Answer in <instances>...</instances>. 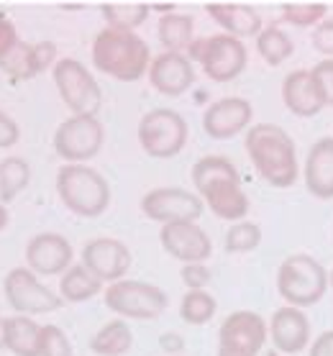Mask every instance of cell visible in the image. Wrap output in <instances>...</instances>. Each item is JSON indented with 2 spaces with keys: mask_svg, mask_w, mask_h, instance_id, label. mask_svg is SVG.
Listing matches in <instances>:
<instances>
[{
  "mask_svg": "<svg viewBox=\"0 0 333 356\" xmlns=\"http://www.w3.org/2000/svg\"><path fill=\"white\" fill-rule=\"evenodd\" d=\"M193 187L203 205H208L218 218L231 223L244 220L252 208L236 164L220 154L200 156L193 164Z\"/></svg>",
  "mask_w": 333,
  "mask_h": 356,
  "instance_id": "cell-1",
  "label": "cell"
},
{
  "mask_svg": "<svg viewBox=\"0 0 333 356\" xmlns=\"http://www.w3.org/2000/svg\"><path fill=\"white\" fill-rule=\"evenodd\" d=\"M29 179H31L29 162L21 156H6L0 162V202L8 205L10 200H16L29 187Z\"/></svg>",
  "mask_w": 333,
  "mask_h": 356,
  "instance_id": "cell-29",
  "label": "cell"
},
{
  "mask_svg": "<svg viewBox=\"0 0 333 356\" xmlns=\"http://www.w3.org/2000/svg\"><path fill=\"white\" fill-rule=\"evenodd\" d=\"M72 243L67 241L62 234L47 231V234H36L31 241L26 243V267L33 275H65L72 267Z\"/></svg>",
  "mask_w": 333,
  "mask_h": 356,
  "instance_id": "cell-16",
  "label": "cell"
},
{
  "mask_svg": "<svg viewBox=\"0 0 333 356\" xmlns=\"http://www.w3.org/2000/svg\"><path fill=\"white\" fill-rule=\"evenodd\" d=\"M57 195L80 218H98L111 205V185L88 164H65L57 172Z\"/></svg>",
  "mask_w": 333,
  "mask_h": 356,
  "instance_id": "cell-4",
  "label": "cell"
},
{
  "mask_svg": "<svg viewBox=\"0 0 333 356\" xmlns=\"http://www.w3.org/2000/svg\"><path fill=\"white\" fill-rule=\"evenodd\" d=\"M21 44V39H18V31L16 26L10 24L6 16H0V62L8 57L10 51Z\"/></svg>",
  "mask_w": 333,
  "mask_h": 356,
  "instance_id": "cell-38",
  "label": "cell"
},
{
  "mask_svg": "<svg viewBox=\"0 0 333 356\" xmlns=\"http://www.w3.org/2000/svg\"><path fill=\"white\" fill-rule=\"evenodd\" d=\"M257 51H259V57L272 67H279L282 62L295 54V44L293 39L287 36L282 26L277 24H269L261 29V33L257 36Z\"/></svg>",
  "mask_w": 333,
  "mask_h": 356,
  "instance_id": "cell-28",
  "label": "cell"
},
{
  "mask_svg": "<svg viewBox=\"0 0 333 356\" xmlns=\"http://www.w3.org/2000/svg\"><path fill=\"white\" fill-rule=\"evenodd\" d=\"M282 103L290 113L300 118H313L325 108L320 88L310 70H293L282 80Z\"/></svg>",
  "mask_w": 333,
  "mask_h": 356,
  "instance_id": "cell-21",
  "label": "cell"
},
{
  "mask_svg": "<svg viewBox=\"0 0 333 356\" xmlns=\"http://www.w3.org/2000/svg\"><path fill=\"white\" fill-rule=\"evenodd\" d=\"M302 177L308 193L318 200H331L333 197V136L318 138L310 146L302 167Z\"/></svg>",
  "mask_w": 333,
  "mask_h": 356,
  "instance_id": "cell-22",
  "label": "cell"
},
{
  "mask_svg": "<svg viewBox=\"0 0 333 356\" xmlns=\"http://www.w3.org/2000/svg\"><path fill=\"white\" fill-rule=\"evenodd\" d=\"M82 267L92 272L103 284H113L118 280L126 277V272L131 269V251L129 246L118 238H111V236H100V238H92L82 246Z\"/></svg>",
  "mask_w": 333,
  "mask_h": 356,
  "instance_id": "cell-14",
  "label": "cell"
},
{
  "mask_svg": "<svg viewBox=\"0 0 333 356\" xmlns=\"http://www.w3.org/2000/svg\"><path fill=\"white\" fill-rule=\"evenodd\" d=\"M264 356H284V354H279V351H267Z\"/></svg>",
  "mask_w": 333,
  "mask_h": 356,
  "instance_id": "cell-44",
  "label": "cell"
},
{
  "mask_svg": "<svg viewBox=\"0 0 333 356\" xmlns=\"http://www.w3.org/2000/svg\"><path fill=\"white\" fill-rule=\"evenodd\" d=\"M18 138H21V129H18V123L13 121L8 113H3V111H0V149L13 146Z\"/></svg>",
  "mask_w": 333,
  "mask_h": 356,
  "instance_id": "cell-39",
  "label": "cell"
},
{
  "mask_svg": "<svg viewBox=\"0 0 333 356\" xmlns=\"http://www.w3.org/2000/svg\"><path fill=\"white\" fill-rule=\"evenodd\" d=\"M51 77H54L59 97L72 111V115H98L100 106H103V92L80 59H59L51 70Z\"/></svg>",
  "mask_w": 333,
  "mask_h": 356,
  "instance_id": "cell-8",
  "label": "cell"
},
{
  "mask_svg": "<svg viewBox=\"0 0 333 356\" xmlns=\"http://www.w3.org/2000/svg\"><path fill=\"white\" fill-rule=\"evenodd\" d=\"M133 346V331L123 318L108 321L90 339V351L98 356H123Z\"/></svg>",
  "mask_w": 333,
  "mask_h": 356,
  "instance_id": "cell-25",
  "label": "cell"
},
{
  "mask_svg": "<svg viewBox=\"0 0 333 356\" xmlns=\"http://www.w3.org/2000/svg\"><path fill=\"white\" fill-rule=\"evenodd\" d=\"M308 356H333V331H323L308 346Z\"/></svg>",
  "mask_w": 333,
  "mask_h": 356,
  "instance_id": "cell-40",
  "label": "cell"
},
{
  "mask_svg": "<svg viewBox=\"0 0 333 356\" xmlns=\"http://www.w3.org/2000/svg\"><path fill=\"white\" fill-rule=\"evenodd\" d=\"M269 339L275 351L284 356H295L310 346V321L305 310L284 305L272 313L269 321Z\"/></svg>",
  "mask_w": 333,
  "mask_h": 356,
  "instance_id": "cell-19",
  "label": "cell"
},
{
  "mask_svg": "<svg viewBox=\"0 0 333 356\" xmlns=\"http://www.w3.org/2000/svg\"><path fill=\"white\" fill-rule=\"evenodd\" d=\"M111 29H123V31H136L152 13L149 6H106L100 10Z\"/></svg>",
  "mask_w": 333,
  "mask_h": 356,
  "instance_id": "cell-32",
  "label": "cell"
},
{
  "mask_svg": "<svg viewBox=\"0 0 333 356\" xmlns=\"http://www.w3.org/2000/svg\"><path fill=\"white\" fill-rule=\"evenodd\" d=\"M205 205L195 193L182 187H154L141 197V213L156 223H179V220H197Z\"/></svg>",
  "mask_w": 333,
  "mask_h": 356,
  "instance_id": "cell-13",
  "label": "cell"
},
{
  "mask_svg": "<svg viewBox=\"0 0 333 356\" xmlns=\"http://www.w3.org/2000/svg\"><path fill=\"white\" fill-rule=\"evenodd\" d=\"M106 290V284L98 277L88 272L82 264H72L65 275L59 277V298L65 302H85Z\"/></svg>",
  "mask_w": 333,
  "mask_h": 356,
  "instance_id": "cell-26",
  "label": "cell"
},
{
  "mask_svg": "<svg viewBox=\"0 0 333 356\" xmlns=\"http://www.w3.org/2000/svg\"><path fill=\"white\" fill-rule=\"evenodd\" d=\"M103 302L118 318L129 321H154L167 310L170 298L162 287L141 280H118L103 290Z\"/></svg>",
  "mask_w": 333,
  "mask_h": 356,
  "instance_id": "cell-7",
  "label": "cell"
},
{
  "mask_svg": "<svg viewBox=\"0 0 333 356\" xmlns=\"http://www.w3.org/2000/svg\"><path fill=\"white\" fill-rule=\"evenodd\" d=\"M162 249L182 264H205L213 254L211 236L197 226V220H179V223H164L159 231Z\"/></svg>",
  "mask_w": 333,
  "mask_h": 356,
  "instance_id": "cell-15",
  "label": "cell"
},
{
  "mask_svg": "<svg viewBox=\"0 0 333 356\" xmlns=\"http://www.w3.org/2000/svg\"><path fill=\"white\" fill-rule=\"evenodd\" d=\"M6 226H8V208L0 202V231H3Z\"/></svg>",
  "mask_w": 333,
  "mask_h": 356,
  "instance_id": "cell-42",
  "label": "cell"
},
{
  "mask_svg": "<svg viewBox=\"0 0 333 356\" xmlns=\"http://www.w3.org/2000/svg\"><path fill=\"white\" fill-rule=\"evenodd\" d=\"M179 280L185 282L187 290H205L213 282V275L205 264H182Z\"/></svg>",
  "mask_w": 333,
  "mask_h": 356,
  "instance_id": "cell-35",
  "label": "cell"
},
{
  "mask_svg": "<svg viewBox=\"0 0 333 356\" xmlns=\"http://www.w3.org/2000/svg\"><path fill=\"white\" fill-rule=\"evenodd\" d=\"M138 144L154 159L177 156L187 144V121L172 108H154L138 121Z\"/></svg>",
  "mask_w": 333,
  "mask_h": 356,
  "instance_id": "cell-9",
  "label": "cell"
},
{
  "mask_svg": "<svg viewBox=\"0 0 333 356\" xmlns=\"http://www.w3.org/2000/svg\"><path fill=\"white\" fill-rule=\"evenodd\" d=\"M218 302L208 290H187L179 302V318L190 325H205L216 316Z\"/></svg>",
  "mask_w": 333,
  "mask_h": 356,
  "instance_id": "cell-30",
  "label": "cell"
},
{
  "mask_svg": "<svg viewBox=\"0 0 333 356\" xmlns=\"http://www.w3.org/2000/svg\"><path fill=\"white\" fill-rule=\"evenodd\" d=\"M313 77H316L320 95H323L325 106L333 108V59H320L318 65H313Z\"/></svg>",
  "mask_w": 333,
  "mask_h": 356,
  "instance_id": "cell-36",
  "label": "cell"
},
{
  "mask_svg": "<svg viewBox=\"0 0 333 356\" xmlns=\"http://www.w3.org/2000/svg\"><path fill=\"white\" fill-rule=\"evenodd\" d=\"M244 146L264 182H269L277 190H287L295 185V179L300 175L298 152H295L293 136L282 126H275V123L249 126Z\"/></svg>",
  "mask_w": 333,
  "mask_h": 356,
  "instance_id": "cell-2",
  "label": "cell"
},
{
  "mask_svg": "<svg viewBox=\"0 0 333 356\" xmlns=\"http://www.w3.org/2000/svg\"><path fill=\"white\" fill-rule=\"evenodd\" d=\"M0 323H3V316H0Z\"/></svg>",
  "mask_w": 333,
  "mask_h": 356,
  "instance_id": "cell-45",
  "label": "cell"
},
{
  "mask_svg": "<svg viewBox=\"0 0 333 356\" xmlns=\"http://www.w3.org/2000/svg\"><path fill=\"white\" fill-rule=\"evenodd\" d=\"M313 49L325 59H333V18H325L313 29Z\"/></svg>",
  "mask_w": 333,
  "mask_h": 356,
  "instance_id": "cell-37",
  "label": "cell"
},
{
  "mask_svg": "<svg viewBox=\"0 0 333 356\" xmlns=\"http://www.w3.org/2000/svg\"><path fill=\"white\" fill-rule=\"evenodd\" d=\"M269 339V323L254 310H236L218 328V356H259Z\"/></svg>",
  "mask_w": 333,
  "mask_h": 356,
  "instance_id": "cell-12",
  "label": "cell"
},
{
  "mask_svg": "<svg viewBox=\"0 0 333 356\" xmlns=\"http://www.w3.org/2000/svg\"><path fill=\"white\" fill-rule=\"evenodd\" d=\"M149 82L156 92L167 97L185 95L195 82V67L187 59V54L179 51H162L159 57L152 59L149 67Z\"/></svg>",
  "mask_w": 333,
  "mask_h": 356,
  "instance_id": "cell-18",
  "label": "cell"
},
{
  "mask_svg": "<svg viewBox=\"0 0 333 356\" xmlns=\"http://www.w3.org/2000/svg\"><path fill=\"white\" fill-rule=\"evenodd\" d=\"M57 44L54 41H36V44H18L8 57L0 62V70L8 72L13 80H31L36 74L54 70L57 65Z\"/></svg>",
  "mask_w": 333,
  "mask_h": 356,
  "instance_id": "cell-20",
  "label": "cell"
},
{
  "mask_svg": "<svg viewBox=\"0 0 333 356\" xmlns=\"http://www.w3.org/2000/svg\"><path fill=\"white\" fill-rule=\"evenodd\" d=\"M277 292L293 308H310L328 292V272L310 254H293L277 269Z\"/></svg>",
  "mask_w": 333,
  "mask_h": 356,
  "instance_id": "cell-5",
  "label": "cell"
},
{
  "mask_svg": "<svg viewBox=\"0 0 333 356\" xmlns=\"http://www.w3.org/2000/svg\"><path fill=\"white\" fill-rule=\"evenodd\" d=\"M159 346H162L164 351H170V354L177 356V351L185 348V341H182V336H177V333H164L162 339H159Z\"/></svg>",
  "mask_w": 333,
  "mask_h": 356,
  "instance_id": "cell-41",
  "label": "cell"
},
{
  "mask_svg": "<svg viewBox=\"0 0 333 356\" xmlns=\"http://www.w3.org/2000/svg\"><path fill=\"white\" fill-rule=\"evenodd\" d=\"M226 251L228 254H249V251L259 249L261 243V228L252 220H238L226 231Z\"/></svg>",
  "mask_w": 333,
  "mask_h": 356,
  "instance_id": "cell-31",
  "label": "cell"
},
{
  "mask_svg": "<svg viewBox=\"0 0 333 356\" xmlns=\"http://www.w3.org/2000/svg\"><path fill=\"white\" fill-rule=\"evenodd\" d=\"M41 328L29 316H8L0 323V343L16 356H41Z\"/></svg>",
  "mask_w": 333,
  "mask_h": 356,
  "instance_id": "cell-23",
  "label": "cell"
},
{
  "mask_svg": "<svg viewBox=\"0 0 333 356\" xmlns=\"http://www.w3.org/2000/svg\"><path fill=\"white\" fill-rule=\"evenodd\" d=\"M156 36L162 41L167 51H179V54H185L190 44L195 41V21L185 13H177V10H172V13H164L159 18V26H156Z\"/></svg>",
  "mask_w": 333,
  "mask_h": 356,
  "instance_id": "cell-27",
  "label": "cell"
},
{
  "mask_svg": "<svg viewBox=\"0 0 333 356\" xmlns=\"http://www.w3.org/2000/svg\"><path fill=\"white\" fill-rule=\"evenodd\" d=\"M328 290H333V269L328 272Z\"/></svg>",
  "mask_w": 333,
  "mask_h": 356,
  "instance_id": "cell-43",
  "label": "cell"
},
{
  "mask_svg": "<svg viewBox=\"0 0 333 356\" xmlns=\"http://www.w3.org/2000/svg\"><path fill=\"white\" fill-rule=\"evenodd\" d=\"M6 300L8 305L16 310L18 316H44V313H54L62 308L65 300L59 298V292L49 290L41 282L39 275H33L29 267H16L6 275L3 282Z\"/></svg>",
  "mask_w": 333,
  "mask_h": 356,
  "instance_id": "cell-10",
  "label": "cell"
},
{
  "mask_svg": "<svg viewBox=\"0 0 333 356\" xmlns=\"http://www.w3.org/2000/svg\"><path fill=\"white\" fill-rule=\"evenodd\" d=\"M205 13L223 29V33H231L236 39L244 36H259L264 24H261L259 10H254L252 6H238V3H216L208 6Z\"/></svg>",
  "mask_w": 333,
  "mask_h": 356,
  "instance_id": "cell-24",
  "label": "cell"
},
{
  "mask_svg": "<svg viewBox=\"0 0 333 356\" xmlns=\"http://www.w3.org/2000/svg\"><path fill=\"white\" fill-rule=\"evenodd\" d=\"M279 16H282L284 24H293L298 29H316L320 21L328 18V6H320V3H313V6H284L279 10Z\"/></svg>",
  "mask_w": 333,
  "mask_h": 356,
  "instance_id": "cell-33",
  "label": "cell"
},
{
  "mask_svg": "<svg viewBox=\"0 0 333 356\" xmlns=\"http://www.w3.org/2000/svg\"><path fill=\"white\" fill-rule=\"evenodd\" d=\"M187 59L203 67L208 80L231 82L246 70L249 51L241 39H236L231 33H213L193 41L187 49Z\"/></svg>",
  "mask_w": 333,
  "mask_h": 356,
  "instance_id": "cell-6",
  "label": "cell"
},
{
  "mask_svg": "<svg viewBox=\"0 0 333 356\" xmlns=\"http://www.w3.org/2000/svg\"><path fill=\"white\" fill-rule=\"evenodd\" d=\"M41 356H74L72 341L59 325L47 323L41 328Z\"/></svg>",
  "mask_w": 333,
  "mask_h": 356,
  "instance_id": "cell-34",
  "label": "cell"
},
{
  "mask_svg": "<svg viewBox=\"0 0 333 356\" xmlns=\"http://www.w3.org/2000/svg\"><path fill=\"white\" fill-rule=\"evenodd\" d=\"M106 141V129L98 115H72L54 131V152L65 164H85L100 152Z\"/></svg>",
  "mask_w": 333,
  "mask_h": 356,
  "instance_id": "cell-11",
  "label": "cell"
},
{
  "mask_svg": "<svg viewBox=\"0 0 333 356\" xmlns=\"http://www.w3.org/2000/svg\"><path fill=\"white\" fill-rule=\"evenodd\" d=\"M92 65L113 80L136 82L149 72L152 51L136 31L106 26L92 41Z\"/></svg>",
  "mask_w": 333,
  "mask_h": 356,
  "instance_id": "cell-3",
  "label": "cell"
},
{
  "mask_svg": "<svg viewBox=\"0 0 333 356\" xmlns=\"http://www.w3.org/2000/svg\"><path fill=\"white\" fill-rule=\"evenodd\" d=\"M254 108L246 97H220L205 108L203 113V131L216 141H226L252 126Z\"/></svg>",
  "mask_w": 333,
  "mask_h": 356,
  "instance_id": "cell-17",
  "label": "cell"
}]
</instances>
